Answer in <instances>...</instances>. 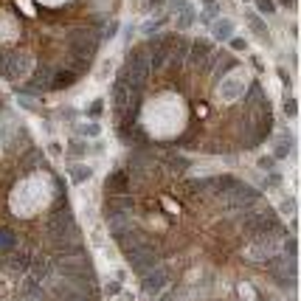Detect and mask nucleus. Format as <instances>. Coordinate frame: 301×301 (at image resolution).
Returning <instances> with one entry per match:
<instances>
[{"label":"nucleus","mask_w":301,"mask_h":301,"mask_svg":"<svg viewBox=\"0 0 301 301\" xmlns=\"http://www.w3.org/2000/svg\"><path fill=\"white\" fill-rule=\"evenodd\" d=\"M239 220H242V228H245L251 236L270 234V236H279V239H284V236H287V228H284L282 220H279L270 208H256V205H253V208L242 211Z\"/></svg>","instance_id":"obj_1"},{"label":"nucleus","mask_w":301,"mask_h":301,"mask_svg":"<svg viewBox=\"0 0 301 301\" xmlns=\"http://www.w3.org/2000/svg\"><path fill=\"white\" fill-rule=\"evenodd\" d=\"M99 42H102V34H99L93 25H82V28H71L68 31V45H71V56L82 62H91L93 54L99 51Z\"/></svg>","instance_id":"obj_2"},{"label":"nucleus","mask_w":301,"mask_h":301,"mask_svg":"<svg viewBox=\"0 0 301 301\" xmlns=\"http://www.w3.org/2000/svg\"><path fill=\"white\" fill-rule=\"evenodd\" d=\"M54 267L59 270V276H68V279L93 276V267H91V262H87V256H84V251H79V253H56Z\"/></svg>","instance_id":"obj_3"},{"label":"nucleus","mask_w":301,"mask_h":301,"mask_svg":"<svg viewBox=\"0 0 301 301\" xmlns=\"http://www.w3.org/2000/svg\"><path fill=\"white\" fill-rule=\"evenodd\" d=\"M223 197V205L225 208H231V211H248V208H253V205L259 203V192L256 189H251V186H245V183H236L231 192H225V194H220Z\"/></svg>","instance_id":"obj_4"},{"label":"nucleus","mask_w":301,"mask_h":301,"mask_svg":"<svg viewBox=\"0 0 301 301\" xmlns=\"http://www.w3.org/2000/svg\"><path fill=\"white\" fill-rule=\"evenodd\" d=\"M127 262H130V267H133L138 276H144L146 270H152L155 265H161V256H158V251L149 245V242H141L138 248H133V251H124Z\"/></svg>","instance_id":"obj_5"},{"label":"nucleus","mask_w":301,"mask_h":301,"mask_svg":"<svg viewBox=\"0 0 301 301\" xmlns=\"http://www.w3.org/2000/svg\"><path fill=\"white\" fill-rule=\"evenodd\" d=\"M169 282H172V267L155 265L152 270H146L144 276H141V293H144L146 298H155L158 293H163V290H166Z\"/></svg>","instance_id":"obj_6"},{"label":"nucleus","mask_w":301,"mask_h":301,"mask_svg":"<svg viewBox=\"0 0 301 301\" xmlns=\"http://www.w3.org/2000/svg\"><path fill=\"white\" fill-rule=\"evenodd\" d=\"M276 253H282V239H279V236L265 234V236H253L251 248H248V259H253V262H270Z\"/></svg>","instance_id":"obj_7"},{"label":"nucleus","mask_w":301,"mask_h":301,"mask_svg":"<svg viewBox=\"0 0 301 301\" xmlns=\"http://www.w3.org/2000/svg\"><path fill=\"white\" fill-rule=\"evenodd\" d=\"M28 68H31V59L23 51H6V54H3V62H0V73L6 79H12V82L23 79L25 73H28Z\"/></svg>","instance_id":"obj_8"},{"label":"nucleus","mask_w":301,"mask_h":301,"mask_svg":"<svg viewBox=\"0 0 301 301\" xmlns=\"http://www.w3.org/2000/svg\"><path fill=\"white\" fill-rule=\"evenodd\" d=\"M51 76H54V68L40 65V68H37V71L28 76V82L23 84V93H31V96H37V93L51 91Z\"/></svg>","instance_id":"obj_9"},{"label":"nucleus","mask_w":301,"mask_h":301,"mask_svg":"<svg viewBox=\"0 0 301 301\" xmlns=\"http://www.w3.org/2000/svg\"><path fill=\"white\" fill-rule=\"evenodd\" d=\"M211 56V42L208 40H194V42H189V54H186V62L192 68H197V65H205V59Z\"/></svg>","instance_id":"obj_10"},{"label":"nucleus","mask_w":301,"mask_h":301,"mask_svg":"<svg viewBox=\"0 0 301 301\" xmlns=\"http://www.w3.org/2000/svg\"><path fill=\"white\" fill-rule=\"evenodd\" d=\"M107 192L110 194H127V189H130V175H127V169H115L113 175L107 177Z\"/></svg>","instance_id":"obj_11"},{"label":"nucleus","mask_w":301,"mask_h":301,"mask_svg":"<svg viewBox=\"0 0 301 301\" xmlns=\"http://www.w3.org/2000/svg\"><path fill=\"white\" fill-rule=\"evenodd\" d=\"M107 225H110V234L118 236L124 231L133 228V217H130V211H118V214H107Z\"/></svg>","instance_id":"obj_12"},{"label":"nucleus","mask_w":301,"mask_h":301,"mask_svg":"<svg viewBox=\"0 0 301 301\" xmlns=\"http://www.w3.org/2000/svg\"><path fill=\"white\" fill-rule=\"evenodd\" d=\"M113 239L121 245V251H133V248H138V245H141V242H146V239H144V234H141V231L135 228V225H133L130 231H124V234L113 236Z\"/></svg>","instance_id":"obj_13"},{"label":"nucleus","mask_w":301,"mask_h":301,"mask_svg":"<svg viewBox=\"0 0 301 301\" xmlns=\"http://www.w3.org/2000/svg\"><path fill=\"white\" fill-rule=\"evenodd\" d=\"M236 183L239 180H236L234 175H220V177H208V180H205V189H211L214 194H225V192H231Z\"/></svg>","instance_id":"obj_14"},{"label":"nucleus","mask_w":301,"mask_h":301,"mask_svg":"<svg viewBox=\"0 0 301 301\" xmlns=\"http://www.w3.org/2000/svg\"><path fill=\"white\" fill-rule=\"evenodd\" d=\"M51 262L45 259V256H31V265H28V270H31V279H37V282H45V279L51 276Z\"/></svg>","instance_id":"obj_15"},{"label":"nucleus","mask_w":301,"mask_h":301,"mask_svg":"<svg viewBox=\"0 0 301 301\" xmlns=\"http://www.w3.org/2000/svg\"><path fill=\"white\" fill-rule=\"evenodd\" d=\"M107 214H118V211H133V197L130 194H110L107 205H104Z\"/></svg>","instance_id":"obj_16"},{"label":"nucleus","mask_w":301,"mask_h":301,"mask_svg":"<svg viewBox=\"0 0 301 301\" xmlns=\"http://www.w3.org/2000/svg\"><path fill=\"white\" fill-rule=\"evenodd\" d=\"M28 265H31V253H25V251H20V248H14L12 256H9V267H12L14 273H23V270H28Z\"/></svg>","instance_id":"obj_17"},{"label":"nucleus","mask_w":301,"mask_h":301,"mask_svg":"<svg viewBox=\"0 0 301 301\" xmlns=\"http://www.w3.org/2000/svg\"><path fill=\"white\" fill-rule=\"evenodd\" d=\"M186 54H189V40H175L172 42V48H169V59L172 65H180V62H186Z\"/></svg>","instance_id":"obj_18"},{"label":"nucleus","mask_w":301,"mask_h":301,"mask_svg":"<svg viewBox=\"0 0 301 301\" xmlns=\"http://www.w3.org/2000/svg\"><path fill=\"white\" fill-rule=\"evenodd\" d=\"M68 175H71L73 183H87L93 177V169L87 166V163H71V166H68Z\"/></svg>","instance_id":"obj_19"},{"label":"nucleus","mask_w":301,"mask_h":301,"mask_svg":"<svg viewBox=\"0 0 301 301\" xmlns=\"http://www.w3.org/2000/svg\"><path fill=\"white\" fill-rule=\"evenodd\" d=\"M248 25H251V31L256 37H259V40H265V42H270V31H267V25L262 23V14H248Z\"/></svg>","instance_id":"obj_20"},{"label":"nucleus","mask_w":301,"mask_h":301,"mask_svg":"<svg viewBox=\"0 0 301 301\" xmlns=\"http://www.w3.org/2000/svg\"><path fill=\"white\" fill-rule=\"evenodd\" d=\"M76 82V73L68 68V71H59V73H54L51 76V91H62V87H68V84H73Z\"/></svg>","instance_id":"obj_21"},{"label":"nucleus","mask_w":301,"mask_h":301,"mask_svg":"<svg viewBox=\"0 0 301 301\" xmlns=\"http://www.w3.org/2000/svg\"><path fill=\"white\" fill-rule=\"evenodd\" d=\"M231 37H234V23H231V20H217V23H214V40L225 42V40H231Z\"/></svg>","instance_id":"obj_22"},{"label":"nucleus","mask_w":301,"mask_h":301,"mask_svg":"<svg viewBox=\"0 0 301 301\" xmlns=\"http://www.w3.org/2000/svg\"><path fill=\"white\" fill-rule=\"evenodd\" d=\"M194 20H197V12H194L192 3H186V6L177 12V28H189V25H194Z\"/></svg>","instance_id":"obj_23"},{"label":"nucleus","mask_w":301,"mask_h":301,"mask_svg":"<svg viewBox=\"0 0 301 301\" xmlns=\"http://www.w3.org/2000/svg\"><path fill=\"white\" fill-rule=\"evenodd\" d=\"M290 149H293V135L284 133V138H279V141H276L273 158H276V161H282V158H287V155H290Z\"/></svg>","instance_id":"obj_24"},{"label":"nucleus","mask_w":301,"mask_h":301,"mask_svg":"<svg viewBox=\"0 0 301 301\" xmlns=\"http://www.w3.org/2000/svg\"><path fill=\"white\" fill-rule=\"evenodd\" d=\"M14 248H17V236H14V231L0 228V251H3V253H12Z\"/></svg>","instance_id":"obj_25"},{"label":"nucleus","mask_w":301,"mask_h":301,"mask_svg":"<svg viewBox=\"0 0 301 301\" xmlns=\"http://www.w3.org/2000/svg\"><path fill=\"white\" fill-rule=\"evenodd\" d=\"M99 124H82L79 127V135H84V138H99Z\"/></svg>","instance_id":"obj_26"},{"label":"nucleus","mask_w":301,"mask_h":301,"mask_svg":"<svg viewBox=\"0 0 301 301\" xmlns=\"http://www.w3.org/2000/svg\"><path fill=\"white\" fill-rule=\"evenodd\" d=\"M259 99H265V93H262V87H259V84H251V91H248L245 102H248V104H253V102H259Z\"/></svg>","instance_id":"obj_27"},{"label":"nucleus","mask_w":301,"mask_h":301,"mask_svg":"<svg viewBox=\"0 0 301 301\" xmlns=\"http://www.w3.org/2000/svg\"><path fill=\"white\" fill-rule=\"evenodd\" d=\"M282 248H284L287 256H295V253H298V242H295V236H287V242L282 239Z\"/></svg>","instance_id":"obj_28"},{"label":"nucleus","mask_w":301,"mask_h":301,"mask_svg":"<svg viewBox=\"0 0 301 301\" xmlns=\"http://www.w3.org/2000/svg\"><path fill=\"white\" fill-rule=\"evenodd\" d=\"M256 9H259V14H273L276 12V3L273 0H256Z\"/></svg>","instance_id":"obj_29"},{"label":"nucleus","mask_w":301,"mask_h":301,"mask_svg":"<svg viewBox=\"0 0 301 301\" xmlns=\"http://www.w3.org/2000/svg\"><path fill=\"white\" fill-rule=\"evenodd\" d=\"M163 23H166V17H158V20H149V23H146L144 25V28H141V31H144V34H155V31L158 28H161V25Z\"/></svg>","instance_id":"obj_30"},{"label":"nucleus","mask_w":301,"mask_h":301,"mask_svg":"<svg viewBox=\"0 0 301 301\" xmlns=\"http://www.w3.org/2000/svg\"><path fill=\"white\" fill-rule=\"evenodd\" d=\"M284 115H290V118L298 115V102H295V99H287V102H284Z\"/></svg>","instance_id":"obj_31"},{"label":"nucleus","mask_w":301,"mask_h":301,"mask_svg":"<svg viewBox=\"0 0 301 301\" xmlns=\"http://www.w3.org/2000/svg\"><path fill=\"white\" fill-rule=\"evenodd\" d=\"M102 107H104V102H102V99H96V102L87 107V115H91V118H99V115H102Z\"/></svg>","instance_id":"obj_32"},{"label":"nucleus","mask_w":301,"mask_h":301,"mask_svg":"<svg viewBox=\"0 0 301 301\" xmlns=\"http://www.w3.org/2000/svg\"><path fill=\"white\" fill-rule=\"evenodd\" d=\"M217 14H220V6H217V3H214V6H205V12H203V20H205V23H211V20L217 17Z\"/></svg>","instance_id":"obj_33"},{"label":"nucleus","mask_w":301,"mask_h":301,"mask_svg":"<svg viewBox=\"0 0 301 301\" xmlns=\"http://www.w3.org/2000/svg\"><path fill=\"white\" fill-rule=\"evenodd\" d=\"M273 166H276V158L273 155L270 158H259V169H267V172H270Z\"/></svg>","instance_id":"obj_34"},{"label":"nucleus","mask_w":301,"mask_h":301,"mask_svg":"<svg viewBox=\"0 0 301 301\" xmlns=\"http://www.w3.org/2000/svg\"><path fill=\"white\" fill-rule=\"evenodd\" d=\"M231 48H236V51H245V48H248V42L242 40V37H231Z\"/></svg>","instance_id":"obj_35"},{"label":"nucleus","mask_w":301,"mask_h":301,"mask_svg":"<svg viewBox=\"0 0 301 301\" xmlns=\"http://www.w3.org/2000/svg\"><path fill=\"white\" fill-rule=\"evenodd\" d=\"M186 3H189V0H169V9H172V14H177Z\"/></svg>","instance_id":"obj_36"},{"label":"nucleus","mask_w":301,"mask_h":301,"mask_svg":"<svg viewBox=\"0 0 301 301\" xmlns=\"http://www.w3.org/2000/svg\"><path fill=\"white\" fill-rule=\"evenodd\" d=\"M115 34H118V23H110V25H107V31H104L102 37H104V40H113Z\"/></svg>","instance_id":"obj_37"},{"label":"nucleus","mask_w":301,"mask_h":301,"mask_svg":"<svg viewBox=\"0 0 301 301\" xmlns=\"http://www.w3.org/2000/svg\"><path fill=\"white\" fill-rule=\"evenodd\" d=\"M155 9H161V0H146L144 3V12H155Z\"/></svg>","instance_id":"obj_38"},{"label":"nucleus","mask_w":301,"mask_h":301,"mask_svg":"<svg viewBox=\"0 0 301 301\" xmlns=\"http://www.w3.org/2000/svg\"><path fill=\"white\" fill-rule=\"evenodd\" d=\"M104 290H107V295H118L121 284H118V282H110V284H107V287H104Z\"/></svg>","instance_id":"obj_39"},{"label":"nucleus","mask_w":301,"mask_h":301,"mask_svg":"<svg viewBox=\"0 0 301 301\" xmlns=\"http://www.w3.org/2000/svg\"><path fill=\"white\" fill-rule=\"evenodd\" d=\"M71 149H73V152H82V155H84V144H82V141H79V138H76V141H73V144H71Z\"/></svg>","instance_id":"obj_40"},{"label":"nucleus","mask_w":301,"mask_h":301,"mask_svg":"<svg viewBox=\"0 0 301 301\" xmlns=\"http://www.w3.org/2000/svg\"><path fill=\"white\" fill-rule=\"evenodd\" d=\"M295 208V200H287V203L282 205V211H293Z\"/></svg>","instance_id":"obj_41"},{"label":"nucleus","mask_w":301,"mask_h":301,"mask_svg":"<svg viewBox=\"0 0 301 301\" xmlns=\"http://www.w3.org/2000/svg\"><path fill=\"white\" fill-rule=\"evenodd\" d=\"M161 301H175V293H169V290H166V295H163Z\"/></svg>","instance_id":"obj_42"},{"label":"nucleus","mask_w":301,"mask_h":301,"mask_svg":"<svg viewBox=\"0 0 301 301\" xmlns=\"http://www.w3.org/2000/svg\"><path fill=\"white\" fill-rule=\"evenodd\" d=\"M214 3H217V0H203V6H214Z\"/></svg>","instance_id":"obj_43"},{"label":"nucleus","mask_w":301,"mask_h":301,"mask_svg":"<svg viewBox=\"0 0 301 301\" xmlns=\"http://www.w3.org/2000/svg\"><path fill=\"white\" fill-rule=\"evenodd\" d=\"M282 3H284V6H293V3H295V0H282Z\"/></svg>","instance_id":"obj_44"},{"label":"nucleus","mask_w":301,"mask_h":301,"mask_svg":"<svg viewBox=\"0 0 301 301\" xmlns=\"http://www.w3.org/2000/svg\"><path fill=\"white\" fill-rule=\"evenodd\" d=\"M3 54H6V51H0V62H3Z\"/></svg>","instance_id":"obj_45"},{"label":"nucleus","mask_w":301,"mask_h":301,"mask_svg":"<svg viewBox=\"0 0 301 301\" xmlns=\"http://www.w3.org/2000/svg\"><path fill=\"white\" fill-rule=\"evenodd\" d=\"M0 110H3V99H0Z\"/></svg>","instance_id":"obj_46"}]
</instances>
